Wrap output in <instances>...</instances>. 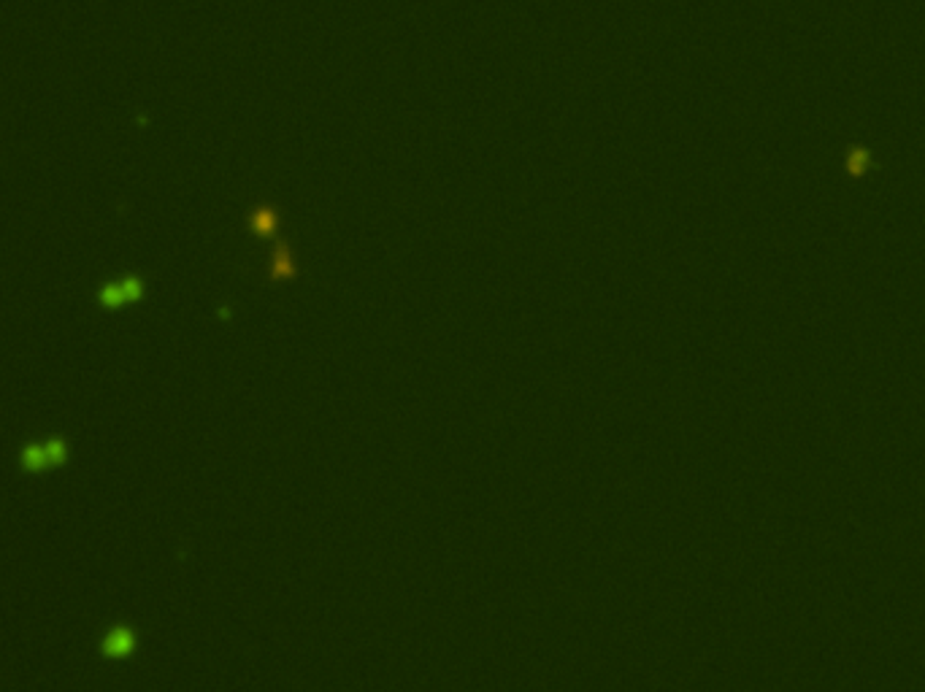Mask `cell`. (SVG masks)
Wrapping results in <instances>:
<instances>
[{
	"label": "cell",
	"instance_id": "1",
	"mask_svg": "<svg viewBox=\"0 0 925 692\" xmlns=\"http://www.w3.org/2000/svg\"><path fill=\"white\" fill-rule=\"evenodd\" d=\"M141 298V281L139 278H122L116 284H106L100 290V303L106 308H116V305L133 303Z\"/></svg>",
	"mask_w": 925,
	"mask_h": 692
},
{
	"label": "cell",
	"instance_id": "2",
	"mask_svg": "<svg viewBox=\"0 0 925 692\" xmlns=\"http://www.w3.org/2000/svg\"><path fill=\"white\" fill-rule=\"evenodd\" d=\"M133 646H136L133 633L127 628H116L103 641V655H109V657H127L133 652Z\"/></svg>",
	"mask_w": 925,
	"mask_h": 692
},
{
	"label": "cell",
	"instance_id": "3",
	"mask_svg": "<svg viewBox=\"0 0 925 692\" xmlns=\"http://www.w3.org/2000/svg\"><path fill=\"white\" fill-rule=\"evenodd\" d=\"M22 465H25L28 471H33V473L44 471V468L49 465L46 446H41V443H33V446H28V449L22 452Z\"/></svg>",
	"mask_w": 925,
	"mask_h": 692
},
{
	"label": "cell",
	"instance_id": "4",
	"mask_svg": "<svg viewBox=\"0 0 925 692\" xmlns=\"http://www.w3.org/2000/svg\"><path fill=\"white\" fill-rule=\"evenodd\" d=\"M46 446V457H49V465H57V463H62L65 460V443L62 441H49V443H44Z\"/></svg>",
	"mask_w": 925,
	"mask_h": 692
}]
</instances>
